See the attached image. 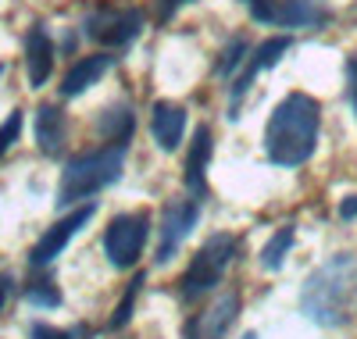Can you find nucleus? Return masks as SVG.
Instances as JSON below:
<instances>
[{
    "label": "nucleus",
    "instance_id": "26",
    "mask_svg": "<svg viewBox=\"0 0 357 339\" xmlns=\"http://www.w3.org/2000/svg\"><path fill=\"white\" fill-rule=\"evenodd\" d=\"M340 214H343V218H357V197H347L340 204Z\"/></svg>",
    "mask_w": 357,
    "mask_h": 339
},
{
    "label": "nucleus",
    "instance_id": "21",
    "mask_svg": "<svg viewBox=\"0 0 357 339\" xmlns=\"http://www.w3.org/2000/svg\"><path fill=\"white\" fill-rule=\"evenodd\" d=\"M25 300L36 303V307H57V303H61V293H57V286L47 279V282H33V286H29Z\"/></svg>",
    "mask_w": 357,
    "mask_h": 339
},
{
    "label": "nucleus",
    "instance_id": "2",
    "mask_svg": "<svg viewBox=\"0 0 357 339\" xmlns=\"http://www.w3.org/2000/svg\"><path fill=\"white\" fill-rule=\"evenodd\" d=\"M301 311L321 325L340 329L357 311V254H336L325 261L301 289Z\"/></svg>",
    "mask_w": 357,
    "mask_h": 339
},
{
    "label": "nucleus",
    "instance_id": "9",
    "mask_svg": "<svg viewBox=\"0 0 357 339\" xmlns=\"http://www.w3.org/2000/svg\"><path fill=\"white\" fill-rule=\"evenodd\" d=\"M200 222V200H172L165 207V218H161V243H158V261H172L175 250L183 246V239L193 232V225Z\"/></svg>",
    "mask_w": 357,
    "mask_h": 339
},
{
    "label": "nucleus",
    "instance_id": "25",
    "mask_svg": "<svg viewBox=\"0 0 357 339\" xmlns=\"http://www.w3.org/2000/svg\"><path fill=\"white\" fill-rule=\"evenodd\" d=\"M186 4H193V0H158V18L168 22V18L178 15V8H186Z\"/></svg>",
    "mask_w": 357,
    "mask_h": 339
},
{
    "label": "nucleus",
    "instance_id": "5",
    "mask_svg": "<svg viewBox=\"0 0 357 339\" xmlns=\"http://www.w3.org/2000/svg\"><path fill=\"white\" fill-rule=\"evenodd\" d=\"M146 236H151V214L143 211H129L111 218L107 232H104V254L114 268H132L146 246Z\"/></svg>",
    "mask_w": 357,
    "mask_h": 339
},
{
    "label": "nucleus",
    "instance_id": "6",
    "mask_svg": "<svg viewBox=\"0 0 357 339\" xmlns=\"http://www.w3.org/2000/svg\"><path fill=\"white\" fill-rule=\"evenodd\" d=\"M250 15L275 29H321L329 22L325 0H250Z\"/></svg>",
    "mask_w": 357,
    "mask_h": 339
},
{
    "label": "nucleus",
    "instance_id": "8",
    "mask_svg": "<svg viewBox=\"0 0 357 339\" xmlns=\"http://www.w3.org/2000/svg\"><path fill=\"white\" fill-rule=\"evenodd\" d=\"M289 47H293L289 36H268L264 43H257V47L250 50L243 72L236 75V82H232V93H229V118H236V111H240V100L247 97V89L254 86V79H257L264 68H275Z\"/></svg>",
    "mask_w": 357,
    "mask_h": 339
},
{
    "label": "nucleus",
    "instance_id": "3",
    "mask_svg": "<svg viewBox=\"0 0 357 339\" xmlns=\"http://www.w3.org/2000/svg\"><path fill=\"white\" fill-rule=\"evenodd\" d=\"M126 172V146H100V150H89V153H79L75 161L65 165L61 172V186H57V204L61 207H72L75 200H86L107 186H114Z\"/></svg>",
    "mask_w": 357,
    "mask_h": 339
},
{
    "label": "nucleus",
    "instance_id": "11",
    "mask_svg": "<svg viewBox=\"0 0 357 339\" xmlns=\"http://www.w3.org/2000/svg\"><path fill=\"white\" fill-rule=\"evenodd\" d=\"M89 218H93V204H82V207H75L72 214H68V218H61V222H57V225H50L43 236H40V243L33 246V254H29V261H33L36 268H43V264H50L57 254H61L65 250V246L72 243V236L89 222Z\"/></svg>",
    "mask_w": 357,
    "mask_h": 339
},
{
    "label": "nucleus",
    "instance_id": "29",
    "mask_svg": "<svg viewBox=\"0 0 357 339\" xmlns=\"http://www.w3.org/2000/svg\"><path fill=\"white\" fill-rule=\"evenodd\" d=\"M0 75H4V65H0Z\"/></svg>",
    "mask_w": 357,
    "mask_h": 339
},
{
    "label": "nucleus",
    "instance_id": "4",
    "mask_svg": "<svg viewBox=\"0 0 357 339\" xmlns=\"http://www.w3.org/2000/svg\"><path fill=\"white\" fill-rule=\"evenodd\" d=\"M236 250H240L236 236H229V232L211 236V239H207L200 250L193 254L190 268L183 271V279H178V293H183L186 300H197V296H204L207 289H215V286L222 282L225 268L232 264Z\"/></svg>",
    "mask_w": 357,
    "mask_h": 339
},
{
    "label": "nucleus",
    "instance_id": "15",
    "mask_svg": "<svg viewBox=\"0 0 357 339\" xmlns=\"http://www.w3.org/2000/svg\"><path fill=\"white\" fill-rule=\"evenodd\" d=\"M114 65L111 54H89V57H79L75 65L68 68V75L61 79V97H82L89 86H93L107 68Z\"/></svg>",
    "mask_w": 357,
    "mask_h": 339
},
{
    "label": "nucleus",
    "instance_id": "7",
    "mask_svg": "<svg viewBox=\"0 0 357 339\" xmlns=\"http://www.w3.org/2000/svg\"><path fill=\"white\" fill-rule=\"evenodd\" d=\"M143 11L139 8H97L89 11L82 29L89 40H97L104 47H126L143 33Z\"/></svg>",
    "mask_w": 357,
    "mask_h": 339
},
{
    "label": "nucleus",
    "instance_id": "23",
    "mask_svg": "<svg viewBox=\"0 0 357 339\" xmlns=\"http://www.w3.org/2000/svg\"><path fill=\"white\" fill-rule=\"evenodd\" d=\"M29 339H75L68 329H54V325H43V322H36L33 325V332H29Z\"/></svg>",
    "mask_w": 357,
    "mask_h": 339
},
{
    "label": "nucleus",
    "instance_id": "13",
    "mask_svg": "<svg viewBox=\"0 0 357 339\" xmlns=\"http://www.w3.org/2000/svg\"><path fill=\"white\" fill-rule=\"evenodd\" d=\"M183 133H186V111L172 104V100H158L154 111H151V136L161 150H175L183 143Z\"/></svg>",
    "mask_w": 357,
    "mask_h": 339
},
{
    "label": "nucleus",
    "instance_id": "1",
    "mask_svg": "<svg viewBox=\"0 0 357 339\" xmlns=\"http://www.w3.org/2000/svg\"><path fill=\"white\" fill-rule=\"evenodd\" d=\"M318 129H321V107L314 97L307 93L282 97L264 126L268 161H275L279 168L304 165L318 146Z\"/></svg>",
    "mask_w": 357,
    "mask_h": 339
},
{
    "label": "nucleus",
    "instance_id": "28",
    "mask_svg": "<svg viewBox=\"0 0 357 339\" xmlns=\"http://www.w3.org/2000/svg\"><path fill=\"white\" fill-rule=\"evenodd\" d=\"M243 339H257V336H254V332H247V336H243Z\"/></svg>",
    "mask_w": 357,
    "mask_h": 339
},
{
    "label": "nucleus",
    "instance_id": "30",
    "mask_svg": "<svg viewBox=\"0 0 357 339\" xmlns=\"http://www.w3.org/2000/svg\"><path fill=\"white\" fill-rule=\"evenodd\" d=\"M247 4H250V0H247Z\"/></svg>",
    "mask_w": 357,
    "mask_h": 339
},
{
    "label": "nucleus",
    "instance_id": "20",
    "mask_svg": "<svg viewBox=\"0 0 357 339\" xmlns=\"http://www.w3.org/2000/svg\"><path fill=\"white\" fill-rule=\"evenodd\" d=\"M139 289H143V275H136V279H132V282L126 286L122 300H118L114 315H111V329H114V332L129 325V318H132V307H136V296H139Z\"/></svg>",
    "mask_w": 357,
    "mask_h": 339
},
{
    "label": "nucleus",
    "instance_id": "22",
    "mask_svg": "<svg viewBox=\"0 0 357 339\" xmlns=\"http://www.w3.org/2000/svg\"><path fill=\"white\" fill-rule=\"evenodd\" d=\"M22 111H11L8 114V121H4V126H0V158H4V153L18 143V136H22Z\"/></svg>",
    "mask_w": 357,
    "mask_h": 339
},
{
    "label": "nucleus",
    "instance_id": "17",
    "mask_svg": "<svg viewBox=\"0 0 357 339\" xmlns=\"http://www.w3.org/2000/svg\"><path fill=\"white\" fill-rule=\"evenodd\" d=\"M97 133H100L107 143H114V146H126V143L132 140V133H136V114H132V107H129V104H111L107 111H100Z\"/></svg>",
    "mask_w": 357,
    "mask_h": 339
},
{
    "label": "nucleus",
    "instance_id": "24",
    "mask_svg": "<svg viewBox=\"0 0 357 339\" xmlns=\"http://www.w3.org/2000/svg\"><path fill=\"white\" fill-rule=\"evenodd\" d=\"M347 86H350V107H354V118H357V54L347 61Z\"/></svg>",
    "mask_w": 357,
    "mask_h": 339
},
{
    "label": "nucleus",
    "instance_id": "10",
    "mask_svg": "<svg viewBox=\"0 0 357 339\" xmlns=\"http://www.w3.org/2000/svg\"><path fill=\"white\" fill-rule=\"evenodd\" d=\"M240 315V296L236 293H222L211 307H204L200 315H193L183 325V339H222L229 332V325Z\"/></svg>",
    "mask_w": 357,
    "mask_h": 339
},
{
    "label": "nucleus",
    "instance_id": "18",
    "mask_svg": "<svg viewBox=\"0 0 357 339\" xmlns=\"http://www.w3.org/2000/svg\"><path fill=\"white\" fill-rule=\"evenodd\" d=\"M293 239H296V232H293V225H282L272 239L264 243V250H261V264L268 268V271H279L282 264H286V254H289V246H293Z\"/></svg>",
    "mask_w": 357,
    "mask_h": 339
},
{
    "label": "nucleus",
    "instance_id": "14",
    "mask_svg": "<svg viewBox=\"0 0 357 339\" xmlns=\"http://www.w3.org/2000/svg\"><path fill=\"white\" fill-rule=\"evenodd\" d=\"M25 68H29V86L33 89H40L54 72V43L43 25H33L25 36Z\"/></svg>",
    "mask_w": 357,
    "mask_h": 339
},
{
    "label": "nucleus",
    "instance_id": "12",
    "mask_svg": "<svg viewBox=\"0 0 357 339\" xmlns=\"http://www.w3.org/2000/svg\"><path fill=\"white\" fill-rule=\"evenodd\" d=\"M211 153H215V143H211V129L200 126L190 140V153H186V172H183V182L190 197H207V165H211Z\"/></svg>",
    "mask_w": 357,
    "mask_h": 339
},
{
    "label": "nucleus",
    "instance_id": "19",
    "mask_svg": "<svg viewBox=\"0 0 357 339\" xmlns=\"http://www.w3.org/2000/svg\"><path fill=\"white\" fill-rule=\"evenodd\" d=\"M250 54V43L243 40V36H232L229 43H225V50L218 54V61H215V75H232L236 68H240L243 65V57Z\"/></svg>",
    "mask_w": 357,
    "mask_h": 339
},
{
    "label": "nucleus",
    "instance_id": "27",
    "mask_svg": "<svg viewBox=\"0 0 357 339\" xmlns=\"http://www.w3.org/2000/svg\"><path fill=\"white\" fill-rule=\"evenodd\" d=\"M4 300H8V279H0V311H4Z\"/></svg>",
    "mask_w": 357,
    "mask_h": 339
},
{
    "label": "nucleus",
    "instance_id": "16",
    "mask_svg": "<svg viewBox=\"0 0 357 339\" xmlns=\"http://www.w3.org/2000/svg\"><path fill=\"white\" fill-rule=\"evenodd\" d=\"M65 140H68V121H65V111L57 104H43L36 111V143L47 158H57L65 150Z\"/></svg>",
    "mask_w": 357,
    "mask_h": 339
}]
</instances>
